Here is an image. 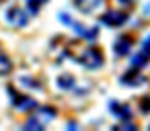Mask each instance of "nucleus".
<instances>
[{
	"mask_svg": "<svg viewBox=\"0 0 150 131\" xmlns=\"http://www.w3.org/2000/svg\"><path fill=\"white\" fill-rule=\"evenodd\" d=\"M72 56H74V59L77 63H80V65L86 67V68H98V67H101V63H103L101 52H100L96 47H93V45L82 49L79 54H72Z\"/></svg>",
	"mask_w": 150,
	"mask_h": 131,
	"instance_id": "1",
	"label": "nucleus"
},
{
	"mask_svg": "<svg viewBox=\"0 0 150 131\" xmlns=\"http://www.w3.org/2000/svg\"><path fill=\"white\" fill-rule=\"evenodd\" d=\"M56 115V110L54 108H49V107H44L38 110V114L32 115L26 123H25V130H33V131H38V130H44L45 124L49 121H52Z\"/></svg>",
	"mask_w": 150,
	"mask_h": 131,
	"instance_id": "2",
	"label": "nucleus"
},
{
	"mask_svg": "<svg viewBox=\"0 0 150 131\" xmlns=\"http://www.w3.org/2000/svg\"><path fill=\"white\" fill-rule=\"evenodd\" d=\"M59 21H61V23H65L67 26L74 28V30L79 33V35H80V37H84V39H87V40L96 39V35H98V28H96V26L87 30L84 25H80V23H77V21H74V19H70V16H68L67 12H61V14H59Z\"/></svg>",
	"mask_w": 150,
	"mask_h": 131,
	"instance_id": "3",
	"label": "nucleus"
},
{
	"mask_svg": "<svg viewBox=\"0 0 150 131\" xmlns=\"http://www.w3.org/2000/svg\"><path fill=\"white\" fill-rule=\"evenodd\" d=\"M7 91H9V94H11L12 105H14L18 110H32V108L37 107V101H35L33 98H30V96H26V94H21V93H18V91H14L12 86H7Z\"/></svg>",
	"mask_w": 150,
	"mask_h": 131,
	"instance_id": "4",
	"label": "nucleus"
},
{
	"mask_svg": "<svg viewBox=\"0 0 150 131\" xmlns=\"http://www.w3.org/2000/svg\"><path fill=\"white\" fill-rule=\"evenodd\" d=\"M5 19H7V23L9 25H12V26H16V28H21V26H25L26 23H28V16H26V12L23 11V9H19V7H9L7 11H5Z\"/></svg>",
	"mask_w": 150,
	"mask_h": 131,
	"instance_id": "5",
	"label": "nucleus"
},
{
	"mask_svg": "<svg viewBox=\"0 0 150 131\" xmlns=\"http://www.w3.org/2000/svg\"><path fill=\"white\" fill-rule=\"evenodd\" d=\"M127 21V14L126 12H120V11H108L101 16V23L107 25V26H122L124 23Z\"/></svg>",
	"mask_w": 150,
	"mask_h": 131,
	"instance_id": "6",
	"label": "nucleus"
},
{
	"mask_svg": "<svg viewBox=\"0 0 150 131\" xmlns=\"http://www.w3.org/2000/svg\"><path fill=\"white\" fill-rule=\"evenodd\" d=\"M110 112L117 119H122V121H127L131 119V108L124 103H119V101H112L110 103Z\"/></svg>",
	"mask_w": 150,
	"mask_h": 131,
	"instance_id": "7",
	"label": "nucleus"
},
{
	"mask_svg": "<svg viewBox=\"0 0 150 131\" xmlns=\"http://www.w3.org/2000/svg\"><path fill=\"white\" fill-rule=\"evenodd\" d=\"M101 2H103V0H74L75 7H77L80 12H86V14L96 11V9L101 5Z\"/></svg>",
	"mask_w": 150,
	"mask_h": 131,
	"instance_id": "8",
	"label": "nucleus"
},
{
	"mask_svg": "<svg viewBox=\"0 0 150 131\" xmlns=\"http://www.w3.org/2000/svg\"><path fill=\"white\" fill-rule=\"evenodd\" d=\"M129 49H131V39H127V37H120L117 42L113 44V51H115L117 56H124V54H127Z\"/></svg>",
	"mask_w": 150,
	"mask_h": 131,
	"instance_id": "9",
	"label": "nucleus"
},
{
	"mask_svg": "<svg viewBox=\"0 0 150 131\" xmlns=\"http://www.w3.org/2000/svg\"><path fill=\"white\" fill-rule=\"evenodd\" d=\"M120 81H122V84H127V86H138L143 79H142V75L136 74V72H126V75H124Z\"/></svg>",
	"mask_w": 150,
	"mask_h": 131,
	"instance_id": "10",
	"label": "nucleus"
},
{
	"mask_svg": "<svg viewBox=\"0 0 150 131\" xmlns=\"http://www.w3.org/2000/svg\"><path fill=\"white\" fill-rule=\"evenodd\" d=\"M12 72V63L7 58V54L0 52V75H9Z\"/></svg>",
	"mask_w": 150,
	"mask_h": 131,
	"instance_id": "11",
	"label": "nucleus"
},
{
	"mask_svg": "<svg viewBox=\"0 0 150 131\" xmlns=\"http://www.w3.org/2000/svg\"><path fill=\"white\" fill-rule=\"evenodd\" d=\"M56 82H58V86L61 87V89H72L74 87V77L68 75V74H63V75L58 77Z\"/></svg>",
	"mask_w": 150,
	"mask_h": 131,
	"instance_id": "12",
	"label": "nucleus"
},
{
	"mask_svg": "<svg viewBox=\"0 0 150 131\" xmlns=\"http://www.w3.org/2000/svg\"><path fill=\"white\" fill-rule=\"evenodd\" d=\"M45 2H47V0H26V7H28L30 14H37Z\"/></svg>",
	"mask_w": 150,
	"mask_h": 131,
	"instance_id": "13",
	"label": "nucleus"
},
{
	"mask_svg": "<svg viewBox=\"0 0 150 131\" xmlns=\"http://www.w3.org/2000/svg\"><path fill=\"white\" fill-rule=\"evenodd\" d=\"M147 61H149V59H147V56H145L143 52H140V54H136V56L133 58V61H131V63H133V67H145V65H147Z\"/></svg>",
	"mask_w": 150,
	"mask_h": 131,
	"instance_id": "14",
	"label": "nucleus"
},
{
	"mask_svg": "<svg viewBox=\"0 0 150 131\" xmlns=\"http://www.w3.org/2000/svg\"><path fill=\"white\" fill-rule=\"evenodd\" d=\"M142 52L147 56V58H150V35L143 40V47H142Z\"/></svg>",
	"mask_w": 150,
	"mask_h": 131,
	"instance_id": "15",
	"label": "nucleus"
},
{
	"mask_svg": "<svg viewBox=\"0 0 150 131\" xmlns=\"http://www.w3.org/2000/svg\"><path fill=\"white\" fill-rule=\"evenodd\" d=\"M142 110H143V112H149L150 110V98H145V100L142 101Z\"/></svg>",
	"mask_w": 150,
	"mask_h": 131,
	"instance_id": "16",
	"label": "nucleus"
},
{
	"mask_svg": "<svg viewBox=\"0 0 150 131\" xmlns=\"http://www.w3.org/2000/svg\"><path fill=\"white\" fill-rule=\"evenodd\" d=\"M119 2H120L122 5H131V4H133V0H119Z\"/></svg>",
	"mask_w": 150,
	"mask_h": 131,
	"instance_id": "17",
	"label": "nucleus"
}]
</instances>
